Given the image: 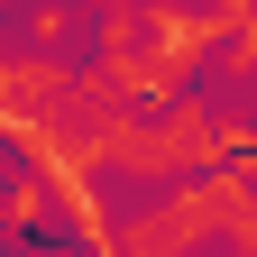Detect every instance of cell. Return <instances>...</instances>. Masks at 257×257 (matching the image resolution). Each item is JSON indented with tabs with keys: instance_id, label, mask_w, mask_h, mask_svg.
Returning <instances> with one entry per match:
<instances>
[{
	"instance_id": "cell-5",
	"label": "cell",
	"mask_w": 257,
	"mask_h": 257,
	"mask_svg": "<svg viewBox=\"0 0 257 257\" xmlns=\"http://www.w3.org/2000/svg\"><path fill=\"white\" fill-rule=\"evenodd\" d=\"M0 128H10V46H0Z\"/></svg>"
},
{
	"instance_id": "cell-2",
	"label": "cell",
	"mask_w": 257,
	"mask_h": 257,
	"mask_svg": "<svg viewBox=\"0 0 257 257\" xmlns=\"http://www.w3.org/2000/svg\"><path fill=\"white\" fill-rule=\"evenodd\" d=\"M19 239H64L46 166H10V184H0V248H19Z\"/></svg>"
},
{
	"instance_id": "cell-1",
	"label": "cell",
	"mask_w": 257,
	"mask_h": 257,
	"mask_svg": "<svg viewBox=\"0 0 257 257\" xmlns=\"http://www.w3.org/2000/svg\"><path fill=\"white\" fill-rule=\"evenodd\" d=\"M193 166H220V101L202 83H184L166 92V101H128V119L110 128V147H101V175L119 184H175Z\"/></svg>"
},
{
	"instance_id": "cell-4",
	"label": "cell",
	"mask_w": 257,
	"mask_h": 257,
	"mask_svg": "<svg viewBox=\"0 0 257 257\" xmlns=\"http://www.w3.org/2000/svg\"><path fill=\"white\" fill-rule=\"evenodd\" d=\"M202 74L248 83V74H257V28H220V46H211V64H202Z\"/></svg>"
},
{
	"instance_id": "cell-3",
	"label": "cell",
	"mask_w": 257,
	"mask_h": 257,
	"mask_svg": "<svg viewBox=\"0 0 257 257\" xmlns=\"http://www.w3.org/2000/svg\"><path fill=\"white\" fill-rule=\"evenodd\" d=\"M83 10H92V0H28V10H19V46H37V55L83 46Z\"/></svg>"
}]
</instances>
